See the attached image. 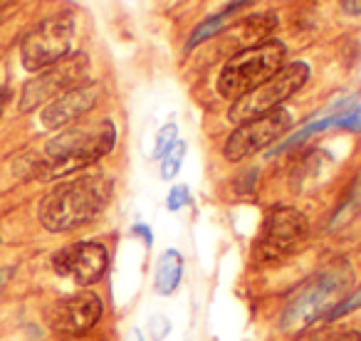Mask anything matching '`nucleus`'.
<instances>
[{
	"mask_svg": "<svg viewBox=\"0 0 361 341\" xmlns=\"http://www.w3.org/2000/svg\"><path fill=\"white\" fill-rule=\"evenodd\" d=\"M111 198V181L102 173L77 176L55 186L40 203V221L47 230L67 232L92 223Z\"/></svg>",
	"mask_w": 361,
	"mask_h": 341,
	"instance_id": "nucleus-1",
	"label": "nucleus"
},
{
	"mask_svg": "<svg viewBox=\"0 0 361 341\" xmlns=\"http://www.w3.org/2000/svg\"><path fill=\"white\" fill-rule=\"evenodd\" d=\"M116 144V129L109 119L94 124H77L62 129L55 139L47 141L45 161L35 163V176L55 178L99 161Z\"/></svg>",
	"mask_w": 361,
	"mask_h": 341,
	"instance_id": "nucleus-2",
	"label": "nucleus"
},
{
	"mask_svg": "<svg viewBox=\"0 0 361 341\" xmlns=\"http://www.w3.org/2000/svg\"><path fill=\"white\" fill-rule=\"evenodd\" d=\"M354 287V272L346 262H334L292 294L282 311V329L302 331L322 316H329Z\"/></svg>",
	"mask_w": 361,
	"mask_h": 341,
	"instance_id": "nucleus-3",
	"label": "nucleus"
},
{
	"mask_svg": "<svg viewBox=\"0 0 361 341\" xmlns=\"http://www.w3.org/2000/svg\"><path fill=\"white\" fill-rule=\"evenodd\" d=\"M287 47L277 40H262L235 52L218 75V92L226 99H240L285 67Z\"/></svg>",
	"mask_w": 361,
	"mask_h": 341,
	"instance_id": "nucleus-4",
	"label": "nucleus"
},
{
	"mask_svg": "<svg viewBox=\"0 0 361 341\" xmlns=\"http://www.w3.org/2000/svg\"><path fill=\"white\" fill-rule=\"evenodd\" d=\"M307 80H310V65L290 62L277 75H272L267 82H262L260 87H255L245 97L233 101L228 119L235 121V124H245V121L267 114V111L282 109V104L307 85Z\"/></svg>",
	"mask_w": 361,
	"mask_h": 341,
	"instance_id": "nucleus-5",
	"label": "nucleus"
},
{
	"mask_svg": "<svg viewBox=\"0 0 361 341\" xmlns=\"http://www.w3.org/2000/svg\"><path fill=\"white\" fill-rule=\"evenodd\" d=\"M310 237V223L295 208H277L267 216L262 232L255 242V257L265 265L287 260Z\"/></svg>",
	"mask_w": 361,
	"mask_h": 341,
	"instance_id": "nucleus-6",
	"label": "nucleus"
},
{
	"mask_svg": "<svg viewBox=\"0 0 361 341\" xmlns=\"http://www.w3.org/2000/svg\"><path fill=\"white\" fill-rule=\"evenodd\" d=\"M72 42H75V20L70 16L47 18L23 40V65L30 72L47 70L70 57Z\"/></svg>",
	"mask_w": 361,
	"mask_h": 341,
	"instance_id": "nucleus-7",
	"label": "nucleus"
},
{
	"mask_svg": "<svg viewBox=\"0 0 361 341\" xmlns=\"http://www.w3.org/2000/svg\"><path fill=\"white\" fill-rule=\"evenodd\" d=\"M87 72H90V60L87 55H70L60 60L57 65L42 70L35 80H30L23 89L20 97V111H32L40 104H50L65 92L85 85Z\"/></svg>",
	"mask_w": 361,
	"mask_h": 341,
	"instance_id": "nucleus-8",
	"label": "nucleus"
},
{
	"mask_svg": "<svg viewBox=\"0 0 361 341\" xmlns=\"http://www.w3.org/2000/svg\"><path fill=\"white\" fill-rule=\"evenodd\" d=\"M292 129V114L287 109H275L267 111L262 116L238 124V129L228 136L226 146H223V156L228 161H243L247 156L257 154V151L267 149L270 144H275L280 136H285Z\"/></svg>",
	"mask_w": 361,
	"mask_h": 341,
	"instance_id": "nucleus-9",
	"label": "nucleus"
},
{
	"mask_svg": "<svg viewBox=\"0 0 361 341\" xmlns=\"http://www.w3.org/2000/svg\"><path fill=\"white\" fill-rule=\"evenodd\" d=\"M57 275L72 277L80 285H94L109 267V250L102 242H75L52 257Z\"/></svg>",
	"mask_w": 361,
	"mask_h": 341,
	"instance_id": "nucleus-10",
	"label": "nucleus"
},
{
	"mask_svg": "<svg viewBox=\"0 0 361 341\" xmlns=\"http://www.w3.org/2000/svg\"><path fill=\"white\" fill-rule=\"evenodd\" d=\"M102 299L94 292H77L52 306L50 324L62 336H85L102 319Z\"/></svg>",
	"mask_w": 361,
	"mask_h": 341,
	"instance_id": "nucleus-11",
	"label": "nucleus"
},
{
	"mask_svg": "<svg viewBox=\"0 0 361 341\" xmlns=\"http://www.w3.org/2000/svg\"><path fill=\"white\" fill-rule=\"evenodd\" d=\"M104 87L99 82H85L75 89L65 92L42 109V126L45 129H67L85 114H90L99 104Z\"/></svg>",
	"mask_w": 361,
	"mask_h": 341,
	"instance_id": "nucleus-12",
	"label": "nucleus"
},
{
	"mask_svg": "<svg viewBox=\"0 0 361 341\" xmlns=\"http://www.w3.org/2000/svg\"><path fill=\"white\" fill-rule=\"evenodd\" d=\"M183 277V257L178 250H166L154 270V287L159 294H173Z\"/></svg>",
	"mask_w": 361,
	"mask_h": 341,
	"instance_id": "nucleus-13",
	"label": "nucleus"
},
{
	"mask_svg": "<svg viewBox=\"0 0 361 341\" xmlns=\"http://www.w3.org/2000/svg\"><path fill=\"white\" fill-rule=\"evenodd\" d=\"M247 0H238V3H233V6H228L223 13H218V16H213V18H208L206 23H201V25L193 30V35H191V40H188V50L191 47H196V45H201V42H206V40H211L213 35H218V32L223 30V27L228 25V18H233L238 11H240L243 6H245Z\"/></svg>",
	"mask_w": 361,
	"mask_h": 341,
	"instance_id": "nucleus-14",
	"label": "nucleus"
},
{
	"mask_svg": "<svg viewBox=\"0 0 361 341\" xmlns=\"http://www.w3.org/2000/svg\"><path fill=\"white\" fill-rule=\"evenodd\" d=\"M186 151H188L186 141L176 139L173 146H171V149L161 156V178H164V181L176 178V173L180 170V163H183V156H186Z\"/></svg>",
	"mask_w": 361,
	"mask_h": 341,
	"instance_id": "nucleus-15",
	"label": "nucleus"
},
{
	"mask_svg": "<svg viewBox=\"0 0 361 341\" xmlns=\"http://www.w3.org/2000/svg\"><path fill=\"white\" fill-rule=\"evenodd\" d=\"M176 134H178L176 124H166L164 129L159 131V136H156V146H154V159H161V156H164L166 151H169L171 146H173Z\"/></svg>",
	"mask_w": 361,
	"mask_h": 341,
	"instance_id": "nucleus-16",
	"label": "nucleus"
},
{
	"mask_svg": "<svg viewBox=\"0 0 361 341\" xmlns=\"http://www.w3.org/2000/svg\"><path fill=\"white\" fill-rule=\"evenodd\" d=\"M188 201H191L188 188L186 186H173L169 193V198H166V208H169V211H180Z\"/></svg>",
	"mask_w": 361,
	"mask_h": 341,
	"instance_id": "nucleus-17",
	"label": "nucleus"
},
{
	"mask_svg": "<svg viewBox=\"0 0 361 341\" xmlns=\"http://www.w3.org/2000/svg\"><path fill=\"white\" fill-rule=\"evenodd\" d=\"M339 126L346 131H361V104L359 106H349V109L341 114Z\"/></svg>",
	"mask_w": 361,
	"mask_h": 341,
	"instance_id": "nucleus-18",
	"label": "nucleus"
},
{
	"mask_svg": "<svg viewBox=\"0 0 361 341\" xmlns=\"http://www.w3.org/2000/svg\"><path fill=\"white\" fill-rule=\"evenodd\" d=\"M356 306H361V290L356 292V294H351L349 299H344V302H341V304L336 306V309L331 311V314L326 316V319H339L341 314H349V311H354Z\"/></svg>",
	"mask_w": 361,
	"mask_h": 341,
	"instance_id": "nucleus-19",
	"label": "nucleus"
},
{
	"mask_svg": "<svg viewBox=\"0 0 361 341\" xmlns=\"http://www.w3.org/2000/svg\"><path fill=\"white\" fill-rule=\"evenodd\" d=\"M319 341H361V331H339V334H329Z\"/></svg>",
	"mask_w": 361,
	"mask_h": 341,
	"instance_id": "nucleus-20",
	"label": "nucleus"
},
{
	"mask_svg": "<svg viewBox=\"0 0 361 341\" xmlns=\"http://www.w3.org/2000/svg\"><path fill=\"white\" fill-rule=\"evenodd\" d=\"M341 8H344L349 16H359V13H361V0H341Z\"/></svg>",
	"mask_w": 361,
	"mask_h": 341,
	"instance_id": "nucleus-21",
	"label": "nucleus"
},
{
	"mask_svg": "<svg viewBox=\"0 0 361 341\" xmlns=\"http://www.w3.org/2000/svg\"><path fill=\"white\" fill-rule=\"evenodd\" d=\"M134 232H139V235L144 237L146 247H151V230H149V228H144V225H134Z\"/></svg>",
	"mask_w": 361,
	"mask_h": 341,
	"instance_id": "nucleus-22",
	"label": "nucleus"
},
{
	"mask_svg": "<svg viewBox=\"0 0 361 341\" xmlns=\"http://www.w3.org/2000/svg\"><path fill=\"white\" fill-rule=\"evenodd\" d=\"M8 101V89L6 87H0V114H3V106H6Z\"/></svg>",
	"mask_w": 361,
	"mask_h": 341,
	"instance_id": "nucleus-23",
	"label": "nucleus"
},
{
	"mask_svg": "<svg viewBox=\"0 0 361 341\" xmlns=\"http://www.w3.org/2000/svg\"><path fill=\"white\" fill-rule=\"evenodd\" d=\"M126 341H144V336H141L139 329H131L129 331V339H126Z\"/></svg>",
	"mask_w": 361,
	"mask_h": 341,
	"instance_id": "nucleus-24",
	"label": "nucleus"
}]
</instances>
